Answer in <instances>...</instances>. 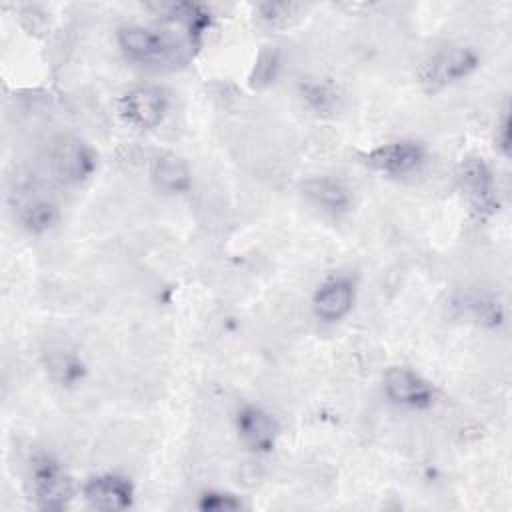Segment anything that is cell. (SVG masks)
I'll return each instance as SVG.
<instances>
[{
	"label": "cell",
	"mask_w": 512,
	"mask_h": 512,
	"mask_svg": "<svg viewBox=\"0 0 512 512\" xmlns=\"http://www.w3.org/2000/svg\"><path fill=\"white\" fill-rule=\"evenodd\" d=\"M480 66V58L470 46H446L432 52L416 68V80L428 94L442 92L444 88L468 78Z\"/></svg>",
	"instance_id": "1"
},
{
	"label": "cell",
	"mask_w": 512,
	"mask_h": 512,
	"mask_svg": "<svg viewBox=\"0 0 512 512\" xmlns=\"http://www.w3.org/2000/svg\"><path fill=\"white\" fill-rule=\"evenodd\" d=\"M458 180L478 218H490L498 212L500 200L494 174L484 158L466 156L458 164Z\"/></svg>",
	"instance_id": "2"
},
{
	"label": "cell",
	"mask_w": 512,
	"mask_h": 512,
	"mask_svg": "<svg viewBox=\"0 0 512 512\" xmlns=\"http://www.w3.org/2000/svg\"><path fill=\"white\" fill-rule=\"evenodd\" d=\"M74 480L60 462L44 456L32 466V494L44 510H64L74 498Z\"/></svg>",
	"instance_id": "3"
},
{
	"label": "cell",
	"mask_w": 512,
	"mask_h": 512,
	"mask_svg": "<svg viewBox=\"0 0 512 512\" xmlns=\"http://www.w3.org/2000/svg\"><path fill=\"white\" fill-rule=\"evenodd\" d=\"M170 96L160 86H138L118 100V114L138 130L156 128L168 114Z\"/></svg>",
	"instance_id": "4"
},
{
	"label": "cell",
	"mask_w": 512,
	"mask_h": 512,
	"mask_svg": "<svg viewBox=\"0 0 512 512\" xmlns=\"http://www.w3.org/2000/svg\"><path fill=\"white\" fill-rule=\"evenodd\" d=\"M50 162H52L54 174L62 182L80 184L94 174L98 166V154L82 138L62 136L52 146Z\"/></svg>",
	"instance_id": "5"
},
{
	"label": "cell",
	"mask_w": 512,
	"mask_h": 512,
	"mask_svg": "<svg viewBox=\"0 0 512 512\" xmlns=\"http://www.w3.org/2000/svg\"><path fill=\"white\" fill-rule=\"evenodd\" d=\"M382 382H384V394L388 396L390 402L398 406L426 410L436 402L434 384L408 366L388 368Z\"/></svg>",
	"instance_id": "6"
},
{
	"label": "cell",
	"mask_w": 512,
	"mask_h": 512,
	"mask_svg": "<svg viewBox=\"0 0 512 512\" xmlns=\"http://www.w3.org/2000/svg\"><path fill=\"white\" fill-rule=\"evenodd\" d=\"M426 158L424 146L412 140L388 142L364 154V164L386 176H406L422 166Z\"/></svg>",
	"instance_id": "7"
},
{
	"label": "cell",
	"mask_w": 512,
	"mask_h": 512,
	"mask_svg": "<svg viewBox=\"0 0 512 512\" xmlns=\"http://www.w3.org/2000/svg\"><path fill=\"white\" fill-rule=\"evenodd\" d=\"M116 40L126 56L140 62L166 60L174 52V42L162 30L146 28L140 24L120 26Z\"/></svg>",
	"instance_id": "8"
},
{
	"label": "cell",
	"mask_w": 512,
	"mask_h": 512,
	"mask_svg": "<svg viewBox=\"0 0 512 512\" xmlns=\"http://www.w3.org/2000/svg\"><path fill=\"white\" fill-rule=\"evenodd\" d=\"M236 430L248 450L256 454H266L276 446L280 424L276 416L268 410L248 404L242 406L236 414Z\"/></svg>",
	"instance_id": "9"
},
{
	"label": "cell",
	"mask_w": 512,
	"mask_h": 512,
	"mask_svg": "<svg viewBox=\"0 0 512 512\" xmlns=\"http://www.w3.org/2000/svg\"><path fill=\"white\" fill-rule=\"evenodd\" d=\"M82 496L90 508L116 512L128 510L134 504V486L122 474H98L86 480Z\"/></svg>",
	"instance_id": "10"
},
{
	"label": "cell",
	"mask_w": 512,
	"mask_h": 512,
	"mask_svg": "<svg viewBox=\"0 0 512 512\" xmlns=\"http://www.w3.org/2000/svg\"><path fill=\"white\" fill-rule=\"evenodd\" d=\"M354 298V282L346 276H334L316 288L312 296V310L324 322H338L352 310Z\"/></svg>",
	"instance_id": "11"
},
{
	"label": "cell",
	"mask_w": 512,
	"mask_h": 512,
	"mask_svg": "<svg viewBox=\"0 0 512 512\" xmlns=\"http://www.w3.org/2000/svg\"><path fill=\"white\" fill-rule=\"evenodd\" d=\"M158 12L168 20L180 22L186 28L190 46L198 48L202 42L204 32L212 24V14L198 2H168L158 4Z\"/></svg>",
	"instance_id": "12"
},
{
	"label": "cell",
	"mask_w": 512,
	"mask_h": 512,
	"mask_svg": "<svg viewBox=\"0 0 512 512\" xmlns=\"http://www.w3.org/2000/svg\"><path fill=\"white\" fill-rule=\"evenodd\" d=\"M14 214L24 230L42 234L56 224L58 206L42 196H22L18 202H14Z\"/></svg>",
	"instance_id": "13"
},
{
	"label": "cell",
	"mask_w": 512,
	"mask_h": 512,
	"mask_svg": "<svg viewBox=\"0 0 512 512\" xmlns=\"http://www.w3.org/2000/svg\"><path fill=\"white\" fill-rule=\"evenodd\" d=\"M152 180L154 184L170 194H184L192 186V174L188 170V164L176 156V154H160L152 162Z\"/></svg>",
	"instance_id": "14"
},
{
	"label": "cell",
	"mask_w": 512,
	"mask_h": 512,
	"mask_svg": "<svg viewBox=\"0 0 512 512\" xmlns=\"http://www.w3.org/2000/svg\"><path fill=\"white\" fill-rule=\"evenodd\" d=\"M302 192L318 206L330 212H344L350 206V190L332 176H312L302 182Z\"/></svg>",
	"instance_id": "15"
},
{
	"label": "cell",
	"mask_w": 512,
	"mask_h": 512,
	"mask_svg": "<svg viewBox=\"0 0 512 512\" xmlns=\"http://www.w3.org/2000/svg\"><path fill=\"white\" fill-rule=\"evenodd\" d=\"M300 94L308 102V106L320 114H328L338 108L336 90L322 80H304L300 84Z\"/></svg>",
	"instance_id": "16"
},
{
	"label": "cell",
	"mask_w": 512,
	"mask_h": 512,
	"mask_svg": "<svg viewBox=\"0 0 512 512\" xmlns=\"http://www.w3.org/2000/svg\"><path fill=\"white\" fill-rule=\"evenodd\" d=\"M466 308L470 310L474 320L480 322L482 326L496 328L504 320V308H502L500 300L494 296H486V294L472 296L470 300H466Z\"/></svg>",
	"instance_id": "17"
},
{
	"label": "cell",
	"mask_w": 512,
	"mask_h": 512,
	"mask_svg": "<svg viewBox=\"0 0 512 512\" xmlns=\"http://www.w3.org/2000/svg\"><path fill=\"white\" fill-rule=\"evenodd\" d=\"M198 508L202 512H232V510H240L242 502L230 492L208 490V492L200 494Z\"/></svg>",
	"instance_id": "18"
},
{
	"label": "cell",
	"mask_w": 512,
	"mask_h": 512,
	"mask_svg": "<svg viewBox=\"0 0 512 512\" xmlns=\"http://www.w3.org/2000/svg\"><path fill=\"white\" fill-rule=\"evenodd\" d=\"M300 4H280V2H266V4H258V12H260V18L272 26H284L288 24V20L292 16H298L300 12Z\"/></svg>",
	"instance_id": "19"
},
{
	"label": "cell",
	"mask_w": 512,
	"mask_h": 512,
	"mask_svg": "<svg viewBox=\"0 0 512 512\" xmlns=\"http://www.w3.org/2000/svg\"><path fill=\"white\" fill-rule=\"evenodd\" d=\"M52 366H54L52 370L58 374L60 382H64V384H74V382L82 380V376L86 372L84 364L74 354L60 356Z\"/></svg>",
	"instance_id": "20"
},
{
	"label": "cell",
	"mask_w": 512,
	"mask_h": 512,
	"mask_svg": "<svg viewBox=\"0 0 512 512\" xmlns=\"http://www.w3.org/2000/svg\"><path fill=\"white\" fill-rule=\"evenodd\" d=\"M278 70V54L276 50H262L256 66H254V74H252V84L260 86V84H268Z\"/></svg>",
	"instance_id": "21"
},
{
	"label": "cell",
	"mask_w": 512,
	"mask_h": 512,
	"mask_svg": "<svg viewBox=\"0 0 512 512\" xmlns=\"http://www.w3.org/2000/svg\"><path fill=\"white\" fill-rule=\"evenodd\" d=\"M494 146L502 156H510V114H508V110H504V114L496 126Z\"/></svg>",
	"instance_id": "22"
}]
</instances>
